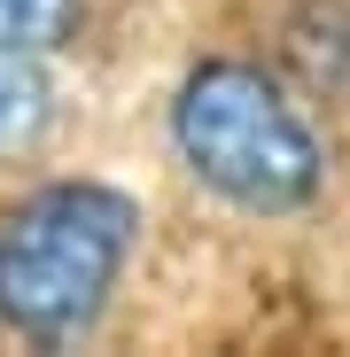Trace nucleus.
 I'll return each mask as SVG.
<instances>
[{"label": "nucleus", "instance_id": "f03ea898", "mask_svg": "<svg viewBox=\"0 0 350 357\" xmlns=\"http://www.w3.org/2000/svg\"><path fill=\"white\" fill-rule=\"evenodd\" d=\"M163 140L195 187L242 218H304L327 195V140L265 63L203 54L163 101Z\"/></svg>", "mask_w": 350, "mask_h": 357}, {"label": "nucleus", "instance_id": "f257e3e1", "mask_svg": "<svg viewBox=\"0 0 350 357\" xmlns=\"http://www.w3.org/2000/svg\"><path fill=\"white\" fill-rule=\"evenodd\" d=\"M148 210L117 178H39L0 202V334L31 349H78L101 334L140 257Z\"/></svg>", "mask_w": 350, "mask_h": 357}, {"label": "nucleus", "instance_id": "7ed1b4c3", "mask_svg": "<svg viewBox=\"0 0 350 357\" xmlns=\"http://www.w3.org/2000/svg\"><path fill=\"white\" fill-rule=\"evenodd\" d=\"M54 132H63V78H54V54H24L0 47V178L31 171Z\"/></svg>", "mask_w": 350, "mask_h": 357}, {"label": "nucleus", "instance_id": "20e7f679", "mask_svg": "<svg viewBox=\"0 0 350 357\" xmlns=\"http://www.w3.org/2000/svg\"><path fill=\"white\" fill-rule=\"evenodd\" d=\"M86 31V0H0V47L63 54Z\"/></svg>", "mask_w": 350, "mask_h": 357}]
</instances>
